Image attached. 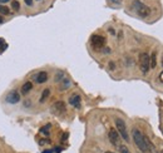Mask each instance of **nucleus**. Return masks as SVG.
<instances>
[{
    "mask_svg": "<svg viewBox=\"0 0 163 153\" xmlns=\"http://www.w3.org/2000/svg\"><path fill=\"white\" fill-rule=\"evenodd\" d=\"M132 136H133V141H134L136 146H137L142 152H149V148H148L147 142H146V137L142 134V132H141L139 129H133Z\"/></svg>",
    "mask_w": 163,
    "mask_h": 153,
    "instance_id": "obj_1",
    "label": "nucleus"
},
{
    "mask_svg": "<svg viewBox=\"0 0 163 153\" xmlns=\"http://www.w3.org/2000/svg\"><path fill=\"white\" fill-rule=\"evenodd\" d=\"M132 7H133V9L136 10V13H137L139 17H142V18L148 17L149 13H151V9H149L146 4H143L141 0H134L133 4H132Z\"/></svg>",
    "mask_w": 163,
    "mask_h": 153,
    "instance_id": "obj_2",
    "label": "nucleus"
},
{
    "mask_svg": "<svg viewBox=\"0 0 163 153\" xmlns=\"http://www.w3.org/2000/svg\"><path fill=\"white\" fill-rule=\"evenodd\" d=\"M139 67L143 74H147L151 68V57L147 53H141L139 54Z\"/></svg>",
    "mask_w": 163,
    "mask_h": 153,
    "instance_id": "obj_3",
    "label": "nucleus"
},
{
    "mask_svg": "<svg viewBox=\"0 0 163 153\" xmlns=\"http://www.w3.org/2000/svg\"><path fill=\"white\" fill-rule=\"evenodd\" d=\"M116 127H117V131H118V133L121 134V137L126 141V142H128L129 141V137H128V132H127V126H126V123H124V121L123 119H116Z\"/></svg>",
    "mask_w": 163,
    "mask_h": 153,
    "instance_id": "obj_4",
    "label": "nucleus"
},
{
    "mask_svg": "<svg viewBox=\"0 0 163 153\" xmlns=\"http://www.w3.org/2000/svg\"><path fill=\"white\" fill-rule=\"evenodd\" d=\"M91 44L96 50H99L106 45V38L102 35H93L91 39Z\"/></svg>",
    "mask_w": 163,
    "mask_h": 153,
    "instance_id": "obj_5",
    "label": "nucleus"
},
{
    "mask_svg": "<svg viewBox=\"0 0 163 153\" xmlns=\"http://www.w3.org/2000/svg\"><path fill=\"white\" fill-rule=\"evenodd\" d=\"M108 138H109V141H111V143H112L113 146L118 147V146L121 144V134L118 133L117 129L112 128V129L109 131V133H108Z\"/></svg>",
    "mask_w": 163,
    "mask_h": 153,
    "instance_id": "obj_6",
    "label": "nucleus"
},
{
    "mask_svg": "<svg viewBox=\"0 0 163 153\" xmlns=\"http://www.w3.org/2000/svg\"><path fill=\"white\" fill-rule=\"evenodd\" d=\"M20 101V94L17 92V91H12L8 93L7 96V102L10 103V104H17L18 102Z\"/></svg>",
    "mask_w": 163,
    "mask_h": 153,
    "instance_id": "obj_7",
    "label": "nucleus"
},
{
    "mask_svg": "<svg viewBox=\"0 0 163 153\" xmlns=\"http://www.w3.org/2000/svg\"><path fill=\"white\" fill-rule=\"evenodd\" d=\"M52 111H53V113H55V114H62V113H64V112H65V103L62 102V101L55 102V103L52 106Z\"/></svg>",
    "mask_w": 163,
    "mask_h": 153,
    "instance_id": "obj_8",
    "label": "nucleus"
},
{
    "mask_svg": "<svg viewBox=\"0 0 163 153\" xmlns=\"http://www.w3.org/2000/svg\"><path fill=\"white\" fill-rule=\"evenodd\" d=\"M80 102H82V98H80V96H78V94H73V96L69 98V104H72V106L75 107V108H79V107H80Z\"/></svg>",
    "mask_w": 163,
    "mask_h": 153,
    "instance_id": "obj_9",
    "label": "nucleus"
},
{
    "mask_svg": "<svg viewBox=\"0 0 163 153\" xmlns=\"http://www.w3.org/2000/svg\"><path fill=\"white\" fill-rule=\"evenodd\" d=\"M35 81H37V83H39V84L45 83V82L48 81V74H47L45 72H39V73L35 75Z\"/></svg>",
    "mask_w": 163,
    "mask_h": 153,
    "instance_id": "obj_10",
    "label": "nucleus"
},
{
    "mask_svg": "<svg viewBox=\"0 0 163 153\" xmlns=\"http://www.w3.org/2000/svg\"><path fill=\"white\" fill-rule=\"evenodd\" d=\"M32 88H33V84H32L30 82H27V83H24L23 87H22V93H23V94H27V93H29V92L32 91Z\"/></svg>",
    "mask_w": 163,
    "mask_h": 153,
    "instance_id": "obj_11",
    "label": "nucleus"
},
{
    "mask_svg": "<svg viewBox=\"0 0 163 153\" xmlns=\"http://www.w3.org/2000/svg\"><path fill=\"white\" fill-rule=\"evenodd\" d=\"M49 96H50V89H44L42 93V97H40V103H44Z\"/></svg>",
    "mask_w": 163,
    "mask_h": 153,
    "instance_id": "obj_12",
    "label": "nucleus"
},
{
    "mask_svg": "<svg viewBox=\"0 0 163 153\" xmlns=\"http://www.w3.org/2000/svg\"><path fill=\"white\" fill-rule=\"evenodd\" d=\"M156 65H157V55L153 52L151 55V68H156Z\"/></svg>",
    "mask_w": 163,
    "mask_h": 153,
    "instance_id": "obj_13",
    "label": "nucleus"
},
{
    "mask_svg": "<svg viewBox=\"0 0 163 153\" xmlns=\"http://www.w3.org/2000/svg\"><path fill=\"white\" fill-rule=\"evenodd\" d=\"M118 149H119L121 153H131V151L128 149V147L124 146V144H119V146H118Z\"/></svg>",
    "mask_w": 163,
    "mask_h": 153,
    "instance_id": "obj_14",
    "label": "nucleus"
},
{
    "mask_svg": "<svg viewBox=\"0 0 163 153\" xmlns=\"http://www.w3.org/2000/svg\"><path fill=\"white\" fill-rule=\"evenodd\" d=\"M0 14H5V15H8V14H10V10H9L7 7H3L2 4H0Z\"/></svg>",
    "mask_w": 163,
    "mask_h": 153,
    "instance_id": "obj_15",
    "label": "nucleus"
},
{
    "mask_svg": "<svg viewBox=\"0 0 163 153\" xmlns=\"http://www.w3.org/2000/svg\"><path fill=\"white\" fill-rule=\"evenodd\" d=\"M49 128H50V124H47L45 127H43V128L40 129V132H42L43 134H49Z\"/></svg>",
    "mask_w": 163,
    "mask_h": 153,
    "instance_id": "obj_16",
    "label": "nucleus"
},
{
    "mask_svg": "<svg viewBox=\"0 0 163 153\" xmlns=\"http://www.w3.org/2000/svg\"><path fill=\"white\" fill-rule=\"evenodd\" d=\"M5 48H7V44H5L4 39H3V38H0V53H2Z\"/></svg>",
    "mask_w": 163,
    "mask_h": 153,
    "instance_id": "obj_17",
    "label": "nucleus"
},
{
    "mask_svg": "<svg viewBox=\"0 0 163 153\" xmlns=\"http://www.w3.org/2000/svg\"><path fill=\"white\" fill-rule=\"evenodd\" d=\"M70 86V82L68 81V79H63V84H62V89H65V88H68Z\"/></svg>",
    "mask_w": 163,
    "mask_h": 153,
    "instance_id": "obj_18",
    "label": "nucleus"
},
{
    "mask_svg": "<svg viewBox=\"0 0 163 153\" xmlns=\"http://www.w3.org/2000/svg\"><path fill=\"white\" fill-rule=\"evenodd\" d=\"M12 7H13V9H14V10H19V8H20V4L17 2V0H14V2L12 3Z\"/></svg>",
    "mask_w": 163,
    "mask_h": 153,
    "instance_id": "obj_19",
    "label": "nucleus"
},
{
    "mask_svg": "<svg viewBox=\"0 0 163 153\" xmlns=\"http://www.w3.org/2000/svg\"><path fill=\"white\" fill-rule=\"evenodd\" d=\"M24 2H25L27 5H32L33 4V0H24Z\"/></svg>",
    "mask_w": 163,
    "mask_h": 153,
    "instance_id": "obj_20",
    "label": "nucleus"
},
{
    "mask_svg": "<svg viewBox=\"0 0 163 153\" xmlns=\"http://www.w3.org/2000/svg\"><path fill=\"white\" fill-rule=\"evenodd\" d=\"M53 151H54V152H57V153H60V152H62V148H60V147H57V148H55V149H53Z\"/></svg>",
    "mask_w": 163,
    "mask_h": 153,
    "instance_id": "obj_21",
    "label": "nucleus"
},
{
    "mask_svg": "<svg viewBox=\"0 0 163 153\" xmlns=\"http://www.w3.org/2000/svg\"><path fill=\"white\" fill-rule=\"evenodd\" d=\"M53 152H54L53 149H47V151H43L42 153H53Z\"/></svg>",
    "mask_w": 163,
    "mask_h": 153,
    "instance_id": "obj_22",
    "label": "nucleus"
},
{
    "mask_svg": "<svg viewBox=\"0 0 163 153\" xmlns=\"http://www.w3.org/2000/svg\"><path fill=\"white\" fill-rule=\"evenodd\" d=\"M112 3H114V4H121L122 0H112Z\"/></svg>",
    "mask_w": 163,
    "mask_h": 153,
    "instance_id": "obj_23",
    "label": "nucleus"
},
{
    "mask_svg": "<svg viewBox=\"0 0 163 153\" xmlns=\"http://www.w3.org/2000/svg\"><path fill=\"white\" fill-rule=\"evenodd\" d=\"M67 137H68V133H65V134H64V136H63V138H62V139H63V142H64V141H65V139H67Z\"/></svg>",
    "mask_w": 163,
    "mask_h": 153,
    "instance_id": "obj_24",
    "label": "nucleus"
},
{
    "mask_svg": "<svg viewBox=\"0 0 163 153\" xmlns=\"http://www.w3.org/2000/svg\"><path fill=\"white\" fill-rule=\"evenodd\" d=\"M9 0H0V4H4V3H8Z\"/></svg>",
    "mask_w": 163,
    "mask_h": 153,
    "instance_id": "obj_25",
    "label": "nucleus"
},
{
    "mask_svg": "<svg viewBox=\"0 0 163 153\" xmlns=\"http://www.w3.org/2000/svg\"><path fill=\"white\" fill-rule=\"evenodd\" d=\"M3 22H4V18H3V17H2V15H0V24H2V23H3Z\"/></svg>",
    "mask_w": 163,
    "mask_h": 153,
    "instance_id": "obj_26",
    "label": "nucleus"
},
{
    "mask_svg": "<svg viewBox=\"0 0 163 153\" xmlns=\"http://www.w3.org/2000/svg\"><path fill=\"white\" fill-rule=\"evenodd\" d=\"M109 33H111V34H116V32H114L113 29H109Z\"/></svg>",
    "mask_w": 163,
    "mask_h": 153,
    "instance_id": "obj_27",
    "label": "nucleus"
},
{
    "mask_svg": "<svg viewBox=\"0 0 163 153\" xmlns=\"http://www.w3.org/2000/svg\"><path fill=\"white\" fill-rule=\"evenodd\" d=\"M159 79L163 82V72H162V74H161V76H159Z\"/></svg>",
    "mask_w": 163,
    "mask_h": 153,
    "instance_id": "obj_28",
    "label": "nucleus"
},
{
    "mask_svg": "<svg viewBox=\"0 0 163 153\" xmlns=\"http://www.w3.org/2000/svg\"><path fill=\"white\" fill-rule=\"evenodd\" d=\"M106 153H113V152H106Z\"/></svg>",
    "mask_w": 163,
    "mask_h": 153,
    "instance_id": "obj_29",
    "label": "nucleus"
},
{
    "mask_svg": "<svg viewBox=\"0 0 163 153\" xmlns=\"http://www.w3.org/2000/svg\"><path fill=\"white\" fill-rule=\"evenodd\" d=\"M159 153H163V151H161V152H159Z\"/></svg>",
    "mask_w": 163,
    "mask_h": 153,
    "instance_id": "obj_30",
    "label": "nucleus"
},
{
    "mask_svg": "<svg viewBox=\"0 0 163 153\" xmlns=\"http://www.w3.org/2000/svg\"><path fill=\"white\" fill-rule=\"evenodd\" d=\"M38 2H40V0H38Z\"/></svg>",
    "mask_w": 163,
    "mask_h": 153,
    "instance_id": "obj_31",
    "label": "nucleus"
}]
</instances>
